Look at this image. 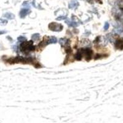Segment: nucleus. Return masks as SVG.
<instances>
[{"instance_id":"obj_1","label":"nucleus","mask_w":123,"mask_h":123,"mask_svg":"<svg viewBox=\"0 0 123 123\" xmlns=\"http://www.w3.org/2000/svg\"><path fill=\"white\" fill-rule=\"evenodd\" d=\"M35 49V47L33 46V42L32 41H24L20 45V50L22 52L28 53L31 51H34Z\"/></svg>"},{"instance_id":"obj_2","label":"nucleus","mask_w":123,"mask_h":123,"mask_svg":"<svg viewBox=\"0 0 123 123\" xmlns=\"http://www.w3.org/2000/svg\"><path fill=\"white\" fill-rule=\"evenodd\" d=\"M80 50L83 55V57H85L86 61H89L92 59L93 51L90 48H83L80 49Z\"/></svg>"},{"instance_id":"obj_3","label":"nucleus","mask_w":123,"mask_h":123,"mask_svg":"<svg viewBox=\"0 0 123 123\" xmlns=\"http://www.w3.org/2000/svg\"><path fill=\"white\" fill-rule=\"evenodd\" d=\"M49 29L53 31L59 32L63 30V25L57 22H51L49 24Z\"/></svg>"},{"instance_id":"obj_4","label":"nucleus","mask_w":123,"mask_h":123,"mask_svg":"<svg viewBox=\"0 0 123 123\" xmlns=\"http://www.w3.org/2000/svg\"><path fill=\"white\" fill-rule=\"evenodd\" d=\"M70 41L67 38H60L59 40V43L62 46H69V44H70Z\"/></svg>"},{"instance_id":"obj_5","label":"nucleus","mask_w":123,"mask_h":123,"mask_svg":"<svg viewBox=\"0 0 123 123\" xmlns=\"http://www.w3.org/2000/svg\"><path fill=\"white\" fill-rule=\"evenodd\" d=\"M116 48L118 49H123V39H118L116 42Z\"/></svg>"},{"instance_id":"obj_6","label":"nucleus","mask_w":123,"mask_h":123,"mask_svg":"<svg viewBox=\"0 0 123 123\" xmlns=\"http://www.w3.org/2000/svg\"><path fill=\"white\" fill-rule=\"evenodd\" d=\"M29 10L27 9H24L22 10L21 11H20V16L21 18H24L25 16H27V15L29 14Z\"/></svg>"},{"instance_id":"obj_7","label":"nucleus","mask_w":123,"mask_h":123,"mask_svg":"<svg viewBox=\"0 0 123 123\" xmlns=\"http://www.w3.org/2000/svg\"><path fill=\"white\" fill-rule=\"evenodd\" d=\"M66 24H67L70 27H76L78 26V24H77L76 22L73 21H71L70 20H66Z\"/></svg>"},{"instance_id":"obj_8","label":"nucleus","mask_w":123,"mask_h":123,"mask_svg":"<svg viewBox=\"0 0 123 123\" xmlns=\"http://www.w3.org/2000/svg\"><path fill=\"white\" fill-rule=\"evenodd\" d=\"M74 59L76 60H82V58H83V55H82V53H81V50H79L77 53L74 55Z\"/></svg>"},{"instance_id":"obj_9","label":"nucleus","mask_w":123,"mask_h":123,"mask_svg":"<svg viewBox=\"0 0 123 123\" xmlns=\"http://www.w3.org/2000/svg\"><path fill=\"white\" fill-rule=\"evenodd\" d=\"M57 42V39L55 37H51L50 38H48V44H55Z\"/></svg>"},{"instance_id":"obj_10","label":"nucleus","mask_w":123,"mask_h":123,"mask_svg":"<svg viewBox=\"0 0 123 123\" xmlns=\"http://www.w3.org/2000/svg\"><path fill=\"white\" fill-rule=\"evenodd\" d=\"M4 17H6V18H7V19L12 20V19H14V17H15V15H14L13 14H12V13L7 12L4 14Z\"/></svg>"},{"instance_id":"obj_11","label":"nucleus","mask_w":123,"mask_h":123,"mask_svg":"<svg viewBox=\"0 0 123 123\" xmlns=\"http://www.w3.org/2000/svg\"><path fill=\"white\" fill-rule=\"evenodd\" d=\"M31 38L33 41H37L40 38V35L39 33H35L32 35Z\"/></svg>"},{"instance_id":"obj_12","label":"nucleus","mask_w":123,"mask_h":123,"mask_svg":"<svg viewBox=\"0 0 123 123\" xmlns=\"http://www.w3.org/2000/svg\"><path fill=\"white\" fill-rule=\"evenodd\" d=\"M17 40L19 41V42H24V41H25L27 40V38H25V37H22V36H20V37H18L17 38Z\"/></svg>"},{"instance_id":"obj_13","label":"nucleus","mask_w":123,"mask_h":123,"mask_svg":"<svg viewBox=\"0 0 123 123\" xmlns=\"http://www.w3.org/2000/svg\"><path fill=\"white\" fill-rule=\"evenodd\" d=\"M7 24V20L5 19H3V18H1L0 19V25H6Z\"/></svg>"},{"instance_id":"obj_14","label":"nucleus","mask_w":123,"mask_h":123,"mask_svg":"<svg viewBox=\"0 0 123 123\" xmlns=\"http://www.w3.org/2000/svg\"><path fill=\"white\" fill-rule=\"evenodd\" d=\"M67 18V16H60V17H57V18H56V20H62L66 19Z\"/></svg>"},{"instance_id":"obj_15","label":"nucleus","mask_w":123,"mask_h":123,"mask_svg":"<svg viewBox=\"0 0 123 123\" xmlns=\"http://www.w3.org/2000/svg\"><path fill=\"white\" fill-rule=\"evenodd\" d=\"M108 27H109V24H108V22L105 23V26H104V30H105V31L107 30L108 29Z\"/></svg>"},{"instance_id":"obj_16","label":"nucleus","mask_w":123,"mask_h":123,"mask_svg":"<svg viewBox=\"0 0 123 123\" xmlns=\"http://www.w3.org/2000/svg\"><path fill=\"white\" fill-rule=\"evenodd\" d=\"M6 33V31H0V35H3V34H5Z\"/></svg>"}]
</instances>
